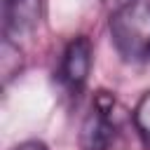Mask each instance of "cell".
<instances>
[{"instance_id": "cell-1", "label": "cell", "mask_w": 150, "mask_h": 150, "mask_svg": "<svg viewBox=\"0 0 150 150\" xmlns=\"http://www.w3.org/2000/svg\"><path fill=\"white\" fill-rule=\"evenodd\" d=\"M108 28L124 61H145L150 56V0H115Z\"/></svg>"}, {"instance_id": "cell-2", "label": "cell", "mask_w": 150, "mask_h": 150, "mask_svg": "<svg viewBox=\"0 0 150 150\" xmlns=\"http://www.w3.org/2000/svg\"><path fill=\"white\" fill-rule=\"evenodd\" d=\"M112 108L115 98L108 91H96L94 103L80 127V148L82 150H108L112 136H115V124H112Z\"/></svg>"}, {"instance_id": "cell-3", "label": "cell", "mask_w": 150, "mask_h": 150, "mask_svg": "<svg viewBox=\"0 0 150 150\" xmlns=\"http://www.w3.org/2000/svg\"><path fill=\"white\" fill-rule=\"evenodd\" d=\"M89 70H91V42L89 38L77 35L68 42L63 52V59L59 66V82L70 96H77L87 84Z\"/></svg>"}, {"instance_id": "cell-4", "label": "cell", "mask_w": 150, "mask_h": 150, "mask_svg": "<svg viewBox=\"0 0 150 150\" xmlns=\"http://www.w3.org/2000/svg\"><path fill=\"white\" fill-rule=\"evenodd\" d=\"M42 19V0H2V33L21 38L33 33Z\"/></svg>"}, {"instance_id": "cell-5", "label": "cell", "mask_w": 150, "mask_h": 150, "mask_svg": "<svg viewBox=\"0 0 150 150\" xmlns=\"http://www.w3.org/2000/svg\"><path fill=\"white\" fill-rule=\"evenodd\" d=\"M23 66V56L19 45L12 42V38L2 35V47H0V73H2V84H7L14 75H19Z\"/></svg>"}, {"instance_id": "cell-6", "label": "cell", "mask_w": 150, "mask_h": 150, "mask_svg": "<svg viewBox=\"0 0 150 150\" xmlns=\"http://www.w3.org/2000/svg\"><path fill=\"white\" fill-rule=\"evenodd\" d=\"M134 124L145 148H150V91H145L134 108Z\"/></svg>"}, {"instance_id": "cell-7", "label": "cell", "mask_w": 150, "mask_h": 150, "mask_svg": "<svg viewBox=\"0 0 150 150\" xmlns=\"http://www.w3.org/2000/svg\"><path fill=\"white\" fill-rule=\"evenodd\" d=\"M9 150H49L42 141H21V143H16L14 148H9Z\"/></svg>"}]
</instances>
